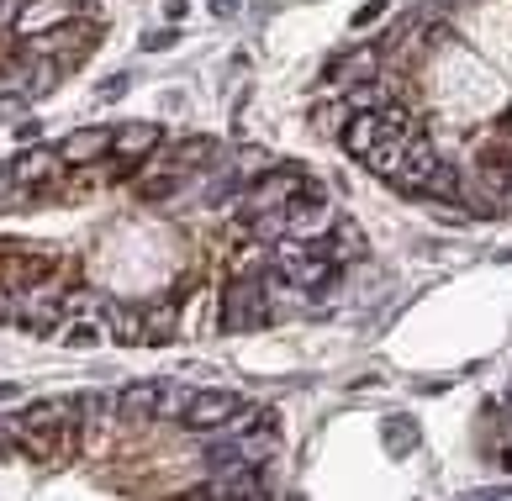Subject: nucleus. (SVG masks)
<instances>
[{
    "label": "nucleus",
    "instance_id": "23",
    "mask_svg": "<svg viewBox=\"0 0 512 501\" xmlns=\"http://www.w3.org/2000/svg\"><path fill=\"white\" fill-rule=\"evenodd\" d=\"M175 190H180V175H175V169H164V175L138 180V196H143V201H169Z\"/></svg>",
    "mask_w": 512,
    "mask_h": 501
},
{
    "label": "nucleus",
    "instance_id": "27",
    "mask_svg": "<svg viewBox=\"0 0 512 501\" xmlns=\"http://www.w3.org/2000/svg\"><path fill=\"white\" fill-rule=\"evenodd\" d=\"M169 37H175V32H148V37H143V48H148V53H159V48H169Z\"/></svg>",
    "mask_w": 512,
    "mask_h": 501
},
{
    "label": "nucleus",
    "instance_id": "10",
    "mask_svg": "<svg viewBox=\"0 0 512 501\" xmlns=\"http://www.w3.org/2000/svg\"><path fill=\"white\" fill-rule=\"evenodd\" d=\"M53 153H59V164H74V169H80V164H96L101 153H111V127H74Z\"/></svg>",
    "mask_w": 512,
    "mask_h": 501
},
{
    "label": "nucleus",
    "instance_id": "15",
    "mask_svg": "<svg viewBox=\"0 0 512 501\" xmlns=\"http://www.w3.org/2000/svg\"><path fill=\"white\" fill-rule=\"evenodd\" d=\"M238 459L249 470H264V465H275L280 459V438H275V428H249L238 438Z\"/></svg>",
    "mask_w": 512,
    "mask_h": 501
},
{
    "label": "nucleus",
    "instance_id": "21",
    "mask_svg": "<svg viewBox=\"0 0 512 501\" xmlns=\"http://www.w3.org/2000/svg\"><path fill=\"white\" fill-rule=\"evenodd\" d=\"M106 317H111V327H117V338H122V343H148V333H143V312H127V306H106Z\"/></svg>",
    "mask_w": 512,
    "mask_h": 501
},
{
    "label": "nucleus",
    "instance_id": "29",
    "mask_svg": "<svg viewBox=\"0 0 512 501\" xmlns=\"http://www.w3.org/2000/svg\"><path fill=\"white\" fill-rule=\"evenodd\" d=\"M11 306H16V296H11V285H0V322L11 317Z\"/></svg>",
    "mask_w": 512,
    "mask_h": 501
},
{
    "label": "nucleus",
    "instance_id": "9",
    "mask_svg": "<svg viewBox=\"0 0 512 501\" xmlns=\"http://www.w3.org/2000/svg\"><path fill=\"white\" fill-rule=\"evenodd\" d=\"M111 407H117L122 422H148V417H159V407H164V385L159 380H138V385H127V391L111 396Z\"/></svg>",
    "mask_w": 512,
    "mask_h": 501
},
{
    "label": "nucleus",
    "instance_id": "28",
    "mask_svg": "<svg viewBox=\"0 0 512 501\" xmlns=\"http://www.w3.org/2000/svg\"><path fill=\"white\" fill-rule=\"evenodd\" d=\"M122 90H127V80H122V74H117V80H106V85H101V101H117Z\"/></svg>",
    "mask_w": 512,
    "mask_h": 501
},
{
    "label": "nucleus",
    "instance_id": "7",
    "mask_svg": "<svg viewBox=\"0 0 512 501\" xmlns=\"http://www.w3.org/2000/svg\"><path fill=\"white\" fill-rule=\"evenodd\" d=\"M85 48H96V27L69 22V27H59V32H48V43H32L27 53H37V59H53L59 69H69V64L80 59Z\"/></svg>",
    "mask_w": 512,
    "mask_h": 501
},
{
    "label": "nucleus",
    "instance_id": "12",
    "mask_svg": "<svg viewBox=\"0 0 512 501\" xmlns=\"http://www.w3.org/2000/svg\"><path fill=\"white\" fill-rule=\"evenodd\" d=\"M322 254H328L338 269L365 259V233H359V222H354V217H338V222L328 227V243H322Z\"/></svg>",
    "mask_w": 512,
    "mask_h": 501
},
{
    "label": "nucleus",
    "instance_id": "20",
    "mask_svg": "<svg viewBox=\"0 0 512 501\" xmlns=\"http://www.w3.org/2000/svg\"><path fill=\"white\" fill-rule=\"evenodd\" d=\"M175 327H180V312H175V306H154V312H143L148 343H169V338H175Z\"/></svg>",
    "mask_w": 512,
    "mask_h": 501
},
{
    "label": "nucleus",
    "instance_id": "8",
    "mask_svg": "<svg viewBox=\"0 0 512 501\" xmlns=\"http://www.w3.org/2000/svg\"><path fill=\"white\" fill-rule=\"evenodd\" d=\"M159 143H164V127L159 122H127V127L111 132V153H117V159H132V164L154 159Z\"/></svg>",
    "mask_w": 512,
    "mask_h": 501
},
{
    "label": "nucleus",
    "instance_id": "30",
    "mask_svg": "<svg viewBox=\"0 0 512 501\" xmlns=\"http://www.w3.org/2000/svg\"><path fill=\"white\" fill-rule=\"evenodd\" d=\"M6 190H11V169H0V201H6Z\"/></svg>",
    "mask_w": 512,
    "mask_h": 501
},
{
    "label": "nucleus",
    "instance_id": "17",
    "mask_svg": "<svg viewBox=\"0 0 512 501\" xmlns=\"http://www.w3.org/2000/svg\"><path fill=\"white\" fill-rule=\"evenodd\" d=\"M407 148H412V138H381V148L370 153V169L381 180H402V169H407Z\"/></svg>",
    "mask_w": 512,
    "mask_h": 501
},
{
    "label": "nucleus",
    "instance_id": "3",
    "mask_svg": "<svg viewBox=\"0 0 512 501\" xmlns=\"http://www.w3.org/2000/svg\"><path fill=\"white\" fill-rule=\"evenodd\" d=\"M243 412V401L233 391H196L191 407L180 412V422L191 433H217V428H233V417Z\"/></svg>",
    "mask_w": 512,
    "mask_h": 501
},
{
    "label": "nucleus",
    "instance_id": "14",
    "mask_svg": "<svg viewBox=\"0 0 512 501\" xmlns=\"http://www.w3.org/2000/svg\"><path fill=\"white\" fill-rule=\"evenodd\" d=\"M53 169H59V153H48V148H27L22 159L11 164V185H16V190H37V185H43V180L53 175Z\"/></svg>",
    "mask_w": 512,
    "mask_h": 501
},
{
    "label": "nucleus",
    "instance_id": "2",
    "mask_svg": "<svg viewBox=\"0 0 512 501\" xmlns=\"http://www.w3.org/2000/svg\"><path fill=\"white\" fill-rule=\"evenodd\" d=\"M69 22H80V0H27V6L16 11L11 32L27 37V43H37V37L59 32V27H69Z\"/></svg>",
    "mask_w": 512,
    "mask_h": 501
},
{
    "label": "nucleus",
    "instance_id": "5",
    "mask_svg": "<svg viewBox=\"0 0 512 501\" xmlns=\"http://www.w3.org/2000/svg\"><path fill=\"white\" fill-rule=\"evenodd\" d=\"M259 322H270L264 285H259V280L227 285V301H222V327H227V333H243V327H259Z\"/></svg>",
    "mask_w": 512,
    "mask_h": 501
},
{
    "label": "nucleus",
    "instance_id": "4",
    "mask_svg": "<svg viewBox=\"0 0 512 501\" xmlns=\"http://www.w3.org/2000/svg\"><path fill=\"white\" fill-rule=\"evenodd\" d=\"M301 180H307L301 169H280V164H275L264 180L249 185V196H243V211H249V217H264V211H286L291 196L301 190Z\"/></svg>",
    "mask_w": 512,
    "mask_h": 501
},
{
    "label": "nucleus",
    "instance_id": "11",
    "mask_svg": "<svg viewBox=\"0 0 512 501\" xmlns=\"http://www.w3.org/2000/svg\"><path fill=\"white\" fill-rule=\"evenodd\" d=\"M439 148H433L428 138H412V148H407V169H402V180H396V185H402V190H412V196H423V190H428V180L433 175H439Z\"/></svg>",
    "mask_w": 512,
    "mask_h": 501
},
{
    "label": "nucleus",
    "instance_id": "18",
    "mask_svg": "<svg viewBox=\"0 0 512 501\" xmlns=\"http://www.w3.org/2000/svg\"><path fill=\"white\" fill-rule=\"evenodd\" d=\"M349 117H354V111H349L344 95H338V101H317V106H312V127L322 132V138H344Z\"/></svg>",
    "mask_w": 512,
    "mask_h": 501
},
{
    "label": "nucleus",
    "instance_id": "22",
    "mask_svg": "<svg viewBox=\"0 0 512 501\" xmlns=\"http://www.w3.org/2000/svg\"><path fill=\"white\" fill-rule=\"evenodd\" d=\"M476 185L486 190V196H512V164H481Z\"/></svg>",
    "mask_w": 512,
    "mask_h": 501
},
{
    "label": "nucleus",
    "instance_id": "19",
    "mask_svg": "<svg viewBox=\"0 0 512 501\" xmlns=\"http://www.w3.org/2000/svg\"><path fill=\"white\" fill-rule=\"evenodd\" d=\"M275 169V159H270V148H243L238 153V164H233V180H243V185H254V180H264Z\"/></svg>",
    "mask_w": 512,
    "mask_h": 501
},
{
    "label": "nucleus",
    "instance_id": "25",
    "mask_svg": "<svg viewBox=\"0 0 512 501\" xmlns=\"http://www.w3.org/2000/svg\"><path fill=\"white\" fill-rule=\"evenodd\" d=\"M64 343H69V349H90V343H101V327L96 322H69Z\"/></svg>",
    "mask_w": 512,
    "mask_h": 501
},
{
    "label": "nucleus",
    "instance_id": "6",
    "mask_svg": "<svg viewBox=\"0 0 512 501\" xmlns=\"http://www.w3.org/2000/svg\"><path fill=\"white\" fill-rule=\"evenodd\" d=\"M381 64H386L381 48H375V43H359V48L344 53V59L328 64V80H338V90H359V85H375V80H381Z\"/></svg>",
    "mask_w": 512,
    "mask_h": 501
},
{
    "label": "nucleus",
    "instance_id": "31",
    "mask_svg": "<svg viewBox=\"0 0 512 501\" xmlns=\"http://www.w3.org/2000/svg\"><path fill=\"white\" fill-rule=\"evenodd\" d=\"M507 470H512V438H507Z\"/></svg>",
    "mask_w": 512,
    "mask_h": 501
},
{
    "label": "nucleus",
    "instance_id": "1",
    "mask_svg": "<svg viewBox=\"0 0 512 501\" xmlns=\"http://www.w3.org/2000/svg\"><path fill=\"white\" fill-rule=\"evenodd\" d=\"M11 322H22L27 333H59L64 327V296L48 291V285H27V291H16V306H11Z\"/></svg>",
    "mask_w": 512,
    "mask_h": 501
},
{
    "label": "nucleus",
    "instance_id": "13",
    "mask_svg": "<svg viewBox=\"0 0 512 501\" xmlns=\"http://www.w3.org/2000/svg\"><path fill=\"white\" fill-rule=\"evenodd\" d=\"M338 143H344V153H349V159H359V164H365L370 153L381 148V111H365V117H349V127H344V138H338Z\"/></svg>",
    "mask_w": 512,
    "mask_h": 501
},
{
    "label": "nucleus",
    "instance_id": "26",
    "mask_svg": "<svg viewBox=\"0 0 512 501\" xmlns=\"http://www.w3.org/2000/svg\"><path fill=\"white\" fill-rule=\"evenodd\" d=\"M386 6H391V0H370V6H359L354 11V27H370L375 16H386Z\"/></svg>",
    "mask_w": 512,
    "mask_h": 501
},
{
    "label": "nucleus",
    "instance_id": "16",
    "mask_svg": "<svg viewBox=\"0 0 512 501\" xmlns=\"http://www.w3.org/2000/svg\"><path fill=\"white\" fill-rule=\"evenodd\" d=\"M217 164V138H180L164 153V169H206Z\"/></svg>",
    "mask_w": 512,
    "mask_h": 501
},
{
    "label": "nucleus",
    "instance_id": "24",
    "mask_svg": "<svg viewBox=\"0 0 512 501\" xmlns=\"http://www.w3.org/2000/svg\"><path fill=\"white\" fill-rule=\"evenodd\" d=\"M423 196H439V201H454V196H460V169H454V164H439V175L428 180V190H423Z\"/></svg>",
    "mask_w": 512,
    "mask_h": 501
}]
</instances>
